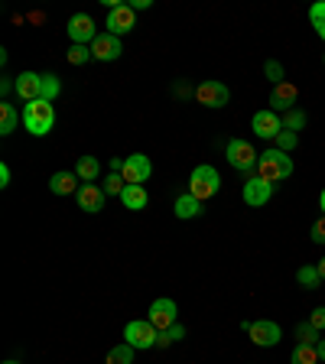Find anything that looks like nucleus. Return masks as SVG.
<instances>
[{
  "instance_id": "f257e3e1",
  "label": "nucleus",
  "mask_w": 325,
  "mask_h": 364,
  "mask_svg": "<svg viewBox=\"0 0 325 364\" xmlns=\"http://www.w3.org/2000/svg\"><path fill=\"white\" fill-rule=\"evenodd\" d=\"M254 176H260L264 182H270V186H277V182L289 179L293 176V159H289V153L283 150H264L257 159V169H254Z\"/></svg>"
},
{
  "instance_id": "f03ea898",
  "label": "nucleus",
  "mask_w": 325,
  "mask_h": 364,
  "mask_svg": "<svg viewBox=\"0 0 325 364\" xmlns=\"http://www.w3.org/2000/svg\"><path fill=\"white\" fill-rule=\"evenodd\" d=\"M53 124H55L53 101L39 98V101H30V105L23 107V127L30 130L33 136H46L49 130H53Z\"/></svg>"
},
{
  "instance_id": "7ed1b4c3",
  "label": "nucleus",
  "mask_w": 325,
  "mask_h": 364,
  "mask_svg": "<svg viewBox=\"0 0 325 364\" xmlns=\"http://www.w3.org/2000/svg\"><path fill=\"white\" fill-rule=\"evenodd\" d=\"M218 189H221V176H218V169H215V166L202 163V166L192 169V176H189V196H196L198 202H208V198H212Z\"/></svg>"
},
{
  "instance_id": "20e7f679",
  "label": "nucleus",
  "mask_w": 325,
  "mask_h": 364,
  "mask_svg": "<svg viewBox=\"0 0 325 364\" xmlns=\"http://www.w3.org/2000/svg\"><path fill=\"white\" fill-rule=\"evenodd\" d=\"M228 163L238 169V173H254L257 169V159L260 153L254 150V144H247V140H241V136H235V140H228Z\"/></svg>"
},
{
  "instance_id": "39448f33",
  "label": "nucleus",
  "mask_w": 325,
  "mask_h": 364,
  "mask_svg": "<svg viewBox=\"0 0 325 364\" xmlns=\"http://www.w3.org/2000/svg\"><path fill=\"white\" fill-rule=\"evenodd\" d=\"M105 26L111 36H127V33L137 26V10L130 7V4H117V7L107 10Z\"/></svg>"
},
{
  "instance_id": "423d86ee",
  "label": "nucleus",
  "mask_w": 325,
  "mask_h": 364,
  "mask_svg": "<svg viewBox=\"0 0 325 364\" xmlns=\"http://www.w3.org/2000/svg\"><path fill=\"white\" fill-rule=\"evenodd\" d=\"M156 338H159V332L150 326V318H134V322H127V328H124V341L134 345V348H153Z\"/></svg>"
},
{
  "instance_id": "0eeeda50",
  "label": "nucleus",
  "mask_w": 325,
  "mask_h": 364,
  "mask_svg": "<svg viewBox=\"0 0 325 364\" xmlns=\"http://www.w3.org/2000/svg\"><path fill=\"white\" fill-rule=\"evenodd\" d=\"M65 30H68V39H72L75 46H91L95 39L101 36L98 26H95V20H91L88 14H75L72 20H68Z\"/></svg>"
},
{
  "instance_id": "6e6552de",
  "label": "nucleus",
  "mask_w": 325,
  "mask_h": 364,
  "mask_svg": "<svg viewBox=\"0 0 325 364\" xmlns=\"http://www.w3.org/2000/svg\"><path fill=\"white\" fill-rule=\"evenodd\" d=\"M247 335H250V341H254L257 348H273V345H280V338H283L280 326L270 322V318H257V322H250Z\"/></svg>"
},
{
  "instance_id": "1a4fd4ad",
  "label": "nucleus",
  "mask_w": 325,
  "mask_h": 364,
  "mask_svg": "<svg viewBox=\"0 0 325 364\" xmlns=\"http://www.w3.org/2000/svg\"><path fill=\"white\" fill-rule=\"evenodd\" d=\"M124 182L127 186H144L146 179L153 176V163H150V156H144V153H134V156H127L124 159Z\"/></svg>"
},
{
  "instance_id": "9d476101",
  "label": "nucleus",
  "mask_w": 325,
  "mask_h": 364,
  "mask_svg": "<svg viewBox=\"0 0 325 364\" xmlns=\"http://www.w3.org/2000/svg\"><path fill=\"white\" fill-rule=\"evenodd\" d=\"M250 127H254V134H257L260 140H277V134L283 130V117L277 111H270V107H264V111L254 114Z\"/></svg>"
},
{
  "instance_id": "9b49d317",
  "label": "nucleus",
  "mask_w": 325,
  "mask_h": 364,
  "mask_svg": "<svg viewBox=\"0 0 325 364\" xmlns=\"http://www.w3.org/2000/svg\"><path fill=\"white\" fill-rule=\"evenodd\" d=\"M196 101L205 107H225L228 101H231V91H228V85H221V82H202L196 88Z\"/></svg>"
},
{
  "instance_id": "f8f14e48",
  "label": "nucleus",
  "mask_w": 325,
  "mask_h": 364,
  "mask_svg": "<svg viewBox=\"0 0 325 364\" xmlns=\"http://www.w3.org/2000/svg\"><path fill=\"white\" fill-rule=\"evenodd\" d=\"M176 316H179V306H176L173 299H156V303L150 306V326L156 328V332L173 328L176 326Z\"/></svg>"
},
{
  "instance_id": "ddd939ff",
  "label": "nucleus",
  "mask_w": 325,
  "mask_h": 364,
  "mask_svg": "<svg viewBox=\"0 0 325 364\" xmlns=\"http://www.w3.org/2000/svg\"><path fill=\"white\" fill-rule=\"evenodd\" d=\"M105 196H107V192L101 189L98 182H82V189L75 192L78 208H82V212H88V215H98L101 208H105Z\"/></svg>"
},
{
  "instance_id": "4468645a",
  "label": "nucleus",
  "mask_w": 325,
  "mask_h": 364,
  "mask_svg": "<svg viewBox=\"0 0 325 364\" xmlns=\"http://www.w3.org/2000/svg\"><path fill=\"white\" fill-rule=\"evenodd\" d=\"M296 101H299V88H296L293 82H283V85H273V95H270V111H277L283 117V114H289L296 107Z\"/></svg>"
},
{
  "instance_id": "2eb2a0df",
  "label": "nucleus",
  "mask_w": 325,
  "mask_h": 364,
  "mask_svg": "<svg viewBox=\"0 0 325 364\" xmlns=\"http://www.w3.org/2000/svg\"><path fill=\"white\" fill-rule=\"evenodd\" d=\"M241 196H244V202H247L250 208H260V205H267L273 198V186L270 182H264L260 176H247Z\"/></svg>"
},
{
  "instance_id": "dca6fc26",
  "label": "nucleus",
  "mask_w": 325,
  "mask_h": 364,
  "mask_svg": "<svg viewBox=\"0 0 325 364\" xmlns=\"http://www.w3.org/2000/svg\"><path fill=\"white\" fill-rule=\"evenodd\" d=\"M14 91L23 101H39L43 98V75L39 72H20L14 78Z\"/></svg>"
},
{
  "instance_id": "f3484780",
  "label": "nucleus",
  "mask_w": 325,
  "mask_h": 364,
  "mask_svg": "<svg viewBox=\"0 0 325 364\" xmlns=\"http://www.w3.org/2000/svg\"><path fill=\"white\" fill-rule=\"evenodd\" d=\"M121 53H124L121 36H111V33H101V36L91 43V55H95L98 62H114Z\"/></svg>"
},
{
  "instance_id": "a211bd4d",
  "label": "nucleus",
  "mask_w": 325,
  "mask_h": 364,
  "mask_svg": "<svg viewBox=\"0 0 325 364\" xmlns=\"http://www.w3.org/2000/svg\"><path fill=\"white\" fill-rule=\"evenodd\" d=\"M202 205L196 196H189V192H182V196H176V205H173V212L176 218H198L202 215Z\"/></svg>"
},
{
  "instance_id": "6ab92c4d",
  "label": "nucleus",
  "mask_w": 325,
  "mask_h": 364,
  "mask_svg": "<svg viewBox=\"0 0 325 364\" xmlns=\"http://www.w3.org/2000/svg\"><path fill=\"white\" fill-rule=\"evenodd\" d=\"M121 202H124V208H130V212H144L150 196H146L144 186H127V189L121 192Z\"/></svg>"
},
{
  "instance_id": "aec40b11",
  "label": "nucleus",
  "mask_w": 325,
  "mask_h": 364,
  "mask_svg": "<svg viewBox=\"0 0 325 364\" xmlns=\"http://www.w3.org/2000/svg\"><path fill=\"white\" fill-rule=\"evenodd\" d=\"M49 189H53L55 196H72V192H78L82 186H78L75 173H55L53 179H49Z\"/></svg>"
},
{
  "instance_id": "412c9836",
  "label": "nucleus",
  "mask_w": 325,
  "mask_h": 364,
  "mask_svg": "<svg viewBox=\"0 0 325 364\" xmlns=\"http://www.w3.org/2000/svg\"><path fill=\"white\" fill-rule=\"evenodd\" d=\"M75 176L82 182H98V176H101V163H98V156H82L75 163Z\"/></svg>"
},
{
  "instance_id": "4be33fe9",
  "label": "nucleus",
  "mask_w": 325,
  "mask_h": 364,
  "mask_svg": "<svg viewBox=\"0 0 325 364\" xmlns=\"http://www.w3.org/2000/svg\"><path fill=\"white\" fill-rule=\"evenodd\" d=\"M16 124H20V111H16V105H0V134L7 136V134H14L16 130Z\"/></svg>"
},
{
  "instance_id": "5701e85b",
  "label": "nucleus",
  "mask_w": 325,
  "mask_h": 364,
  "mask_svg": "<svg viewBox=\"0 0 325 364\" xmlns=\"http://www.w3.org/2000/svg\"><path fill=\"white\" fill-rule=\"evenodd\" d=\"M296 280H299V287H303V289H316L319 283H322V273H319V267L306 264V267H299V270H296Z\"/></svg>"
},
{
  "instance_id": "b1692460",
  "label": "nucleus",
  "mask_w": 325,
  "mask_h": 364,
  "mask_svg": "<svg viewBox=\"0 0 325 364\" xmlns=\"http://www.w3.org/2000/svg\"><path fill=\"white\" fill-rule=\"evenodd\" d=\"M289 364H322V361H319L316 345H296L293 355H289Z\"/></svg>"
},
{
  "instance_id": "393cba45",
  "label": "nucleus",
  "mask_w": 325,
  "mask_h": 364,
  "mask_svg": "<svg viewBox=\"0 0 325 364\" xmlns=\"http://www.w3.org/2000/svg\"><path fill=\"white\" fill-rule=\"evenodd\" d=\"M134 345H127V341H124V345H114L111 351H107V361L105 364H134Z\"/></svg>"
},
{
  "instance_id": "a878e982",
  "label": "nucleus",
  "mask_w": 325,
  "mask_h": 364,
  "mask_svg": "<svg viewBox=\"0 0 325 364\" xmlns=\"http://www.w3.org/2000/svg\"><path fill=\"white\" fill-rule=\"evenodd\" d=\"M65 59H68V65H85V62H91L95 55H91V46H68V53H65Z\"/></svg>"
},
{
  "instance_id": "bb28decb",
  "label": "nucleus",
  "mask_w": 325,
  "mask_h": 364,
  "mask_svg": "<svg viewBox=\"0 0 325 364\" xmlns=\"http://www.w3.org/2000/svg\"><path fill=\"white\" fill-rule=\"evenodd\" d=\"M303 127H306V111L293 107L289 114H283V130H293V134H299Z\"/></svg>"
},
{
  "instance_id": "cd10ccee",
  "label": "nucleus",
  "mask_w": 325,
  "mask_h": 364,
  "mask_svg": "<svg viewBox=\"0 0 325 364\" xmlns=\"http://www.w3.org/2000/svg\"><path fill=\"white\" fill-rule=\"evenodd\" d=\"M179 338H186V328L176 322L173 328H166V332H159V338H156V348H169L173 341H179Z\"/></svg>"
},
{
  "instance_id": "c85d7f7f",
  "label": "nucleus",
  "mask_w": 325,
  "mask_h": 364,
  "mask_svg": "<svg viewBox=\"0 0 325 364\" xmlns=\"http://www.w3.org/2000/svg\"><path fill=\"white\" fill-rule=\"evenodd\" d=\"M309 23L316 26V33L325 39V0L322 4H312L309 7Z\"/></svg>"
},
{
  "instance_id": "c756f323",
  "label": "nucleus",
  "mask_w": 325,
  "mask_h": 364,
  "mask_svg": "<svg viewBox=\"0 0 325 364\" xmlns=\"http://www.w3.org/2000/svg\"><path fill=\"white\" fill-rule=\"evenodd\" d=\"M59 91H62L59 78H55L53 72H46V75H43V98L46 101H55V98H59Z\"/></svg>"
},
{
  "instance_id": "7c9ffc66",
  "label": "nucleus",
  "mask_w": 325,
  "mask_h": 364,
  "mask_svg": "<svg viewBox=\"0 0 325 364\" xmlns=\"http://www.w3.org/2000/svg\"><path fill=\"white\" fill-rule=\"evenodd\" d=\"M296 146H299V134H293V130H280V134H277V150L293 153Z\"/></svg>"
},
{
  "instance_id": "2f4dec72",
  "label": "nucleus",
  "mask_w": 325,
  "mask_h": 364,
  "mask_svg": "<svg viewBox=\"0 0 325 364\" xmlns=\"http://www.w3.org/2000/svg\"><path fill=\"white\" fill-rule=\"evenodd\" d=\"M296 338H299V345H319V328H312L309 322H299L296 326Z\"/></svg>"
},
{
  "instance_id": "473e14b6",
  "label": "nucleus",
  "mask_w": 325,
  "mask_h": 364,
  "mask_svg": "<svg viewBox=\"0 0 325 364\" xmlns=\"http://www.w3.org/2000/svg\"><path fill=\"white\" fill-rule=\"evenodd\" d=\"M101 189H105L107 196H121V192L127 189V182H124V176H121V173H111L105 182H101Z\"/></svg>"
},
{
  "instance_id": "72a5a7b5",
  "label": "nucleus",
  "mask_w": 325,
  "mask_h": 364,
  "mask_svg": "<svg viewBox=\"0 0 325 364\" xmlns=\"http://www.w3.org/2000/svg\"><path fill=\"white\" fill-rule=\"evenodd\" d=\"M264 75L270 78L273 85H283V82H287V72H283V65H280L277 59H270V62L264 65Z\"/></svg>"
},
{
  "instance_id": "f704fd0d",
  "label": "nucleus",
  "mask_w": 325,
  "mask_h": 364,
  "mask_svg": "<svg viewBox=\"0 0 325 364\" xmlns=\"http://www.w3.org/2000/svg\"><path fill=\"white\" fill-rule=\"evenodd\" d=\"M309 235H312V241H316V244H325V215L312 221V231H309Z\"/></svg>"
},
{
  "instance_id": "c9c22d12",
  "label": "nucleus",
  "mask_w": 325,
  "mask_h": 364,
  "mask_svg": "<svg viewBox=\"0 0 325 364\" xmlns=\"http://www.w3.org/2000/svg\"><path fill=\"white\" fill-rule=\"evenodd\" d=\"M309 326H312V328H319V332L325 328V306H319V309H312V312H309Z\"/></svg>"
},
{
  "instance_id": "e433bc0d",
  "label": "nucleus",
  "mask_w": 325,
  "mask_h": 364,
  "mask_svg": "<svg viewBox=\"0 0 325 364\" xmlns=\"http://www.w3.org/2000/svg\"><path fill=\"white\" fill-rule=\"evenodd\" d=\"M0 186H4V189H7V186H10V166H7V163L0 166Z\"/></svg>"
},
{
  "instance_id": "4c0bfd02",
  "label": "nucleus",
  "mask_w": 325,
  "mask_h": 364,
  "mask_svg": "<svg viewBox=\"0 0 325 364\" xmlns=\"http://www.w3.org/2000/svg\"><path fill=\"white\" fill-rule=\"evenodd\" d=\"M316 351H319V361H325V338H319V345H316Z\"/></svg>"
},
{
  "instance_id": "58836bf2",
  "label": "nucleus",
  "mask_w": 325,
  "mask_h": 364,
  "mask_svg": "<svg viewBox=\"0 0 325 364\" xmlns=\"http://www.w3.org/2000/svg\"><path fill=\"white\" fill-rule=\"evenodd\" d=\"M316 267H319V273H322V283H325V257H322V260H319V264H316Z\"/></svg>"
},
{
  "instance_id": "ea45409f",
  "label": "nucleus",
  "mask_w": 325,
  "mask_h": 364,
  "mask_svg": "<svg viewBox=\"0 0 325 364\" xmlns=\"http://www.w3.org/2000/svg\"><path fill=\"white\" fill-rule=\"evenodd\" d=\"M319 208H322V215H325V189H322V196H319Z\"/></svg>"
},
{
  "instance_id": "a19ab883",
  "label": "nucleus",
  "mask_w": 325,
  "mask_h": 364,
  "mask_svg": "<svg viewBox=\"0 0 325 364\" xmlns=\"http://www.w3.org/2000/svg\"><path fill=\"white\" fill-rule=\"evenodd\" d=\"M4 364H20V361H16V358H10V361H4Z\"/></svg>"
},
{
  "instance_id": "79ce46f5",
  "label": "nucleus",
  "mask_w": 325,
  "mask_h": 364,
  "mask_svg": "<svg viewBox=\"0 0 325 364\" xmlns=\"http://www.w3.org/2000/svg\"><path fill=\"white\" fill-rule=\"evenodd\" d=\"M322 65H325V55H322Z\"/></svg>"
}]
</instances>
